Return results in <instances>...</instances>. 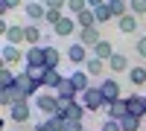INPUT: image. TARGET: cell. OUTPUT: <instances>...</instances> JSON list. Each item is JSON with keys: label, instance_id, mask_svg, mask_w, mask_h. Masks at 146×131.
Returning a JSON list of instances; mask_svg holds the SVG:
<instances>
[{"label": "cell", "instance_id": "obj_12", "mask_svg": "<svg viewBox=\"0 0 146 131\" xmlns=\"http://www.w3.org/2000/svg\"><path fill=\"white\" fill-rule=\"evenodd\" d=\"M70 79H73V88H76V93L82 96L85 90H91L94 85H91V76H88V70H73L70 73Z\"/></svg>", "mask_w": 146, "mask_h": 131}, {"label": "cell", "instance_id": "obj_20", "mask_svg": "<svg viewBox=\"0 0 146 131\" xmlns=\"http://www.w3.org/2000/svg\"><path fill=\"white\" fill-rule=\"evenodd\" d=\"M76 26H79V29H94V26H100V23H96L94 9H85L82 15H76Z\"/></svg>", "mask_w": 146, "mask_h": 131}, {"label": "cell", "instance_id": "obj_22", "mask_svg": "<svg viewBox=\"0 0 146 131\" xmlns=\"http://www.w3.org/2000/svg\"><path fill=\"white\" fill-rule=\"evenodd\" d=\"M105 67H108V61H102V58H96V55H91V58H88V64H85L88 76H102V73H105Z\"/></svg>", "mask_w": 146, "mask_h": 131}, {"label": "cell", "instance_id": "obj_33", "mask_svg": "<svg viewBox=\"0 0 146 131\" xmlns=\"http://www.w3.org/2000/svg\"><path fill=\"white\" fill-rule=\"evenodd\" d=\"M62 18H64V12H62V9H47V18H44V20L50 23V26H56Z\"/></svg>", "mask_w": 146, "mask_h": 131}, {"label": "cell", "instance_id": "obj_1", "mask_svg": "<svg viewBox=\"0 0 146 131\" xmlns=\"http://www.w3.org/2000/svg\"><path fill=\"white\" fill-rule=\"evenodd\" d=\"M79 102L85 105V111H105L108 108V99H105V93L100 90V85H94L91 90H85Z\"/></svg>", "mask_w": 146, "mask_h": 131}, {"label": "cell", "instance_id": "obj_14", "mask_svg": "<svg viewBox=\"0 0 146 131\" xmlns=\"http://www.w3.org/2000/svg\"><path fill=\"white\" fill-rule=\"evenodd\" d=\"M3 38H6V44H23L27 41V26H15V23H9V29L3 32Z\"/></svg>", "mask_w": 146, "mask_h": 131}, {"label": "cell", "instance_id": "obj_11", "mask_svg": "<svg viewBox=\"0 0 146 131\" xmlns=\"http://www.w3.org/2000/svg\"><path fill=\"white\" fill-rule=\"evenodd\" d=\"M23 12H27V20H29V23H38V20L47 18V6L38 3V0H29V3L23 6Z\"/></svg>", "mask_w": 146, "mask_h": 131}, {"label": "cell", "instance_id": "obj_16", "mask_svg": "<svg viewBox=\"0 0 146 131\" xmlns=\"http://www.w3.org/2000/svg\"><path fill=\"white\" fill-rule=\"evenodd\" d=\"M108 70H111V73H126V70H131L129 67V55L126 53H114L108 58Z\"/></svg>", "mask_w": 146, "mask_h": 131}, {"label": "cell", "instance_id": "obj_40", "mask_svg": "<svg viewBox=\"0 0 146 131\" xmlns=\"http://www.w3.org/2000/svg\"><path fill=\"white\" fill-rule=\"evenodd\" d=\"M123 3H129V0H123Z\"/></svg>", "mask_w": 146, "mask_h": 131}, {"label": "cell", "instance_id": "obj_17", "mask_svg": "<svg viewBox=\"0 0 146 131\" xmlns=\"http://www.w3.org/2000/svg\"><path fill=\"white\" fill-rule=\"evenodd\" d=\"M129 111H126V99H117V102H111V105H108V108H105V117H108V120H123V117H126Z\"/></svg>", "mask_w": 146, "mask_h": 131}, {"label": "cell", "instance_id": "obj_27", "mask_svg": "<svg viewBox=\"0 0 146 131\" xmlns=\"http://www.w3.org/2000/svg\"><path fill=\"white\" fill-rule=\"evenodd\" d=\"M129 82H131L135 88H143V85H146V67H131V70H129Z\"/></svg>", "mask_w": 146, "mask_h": 131}, {"label": "cell", "instance_id": "obj_15", "mask_svg": "<svg viewBox=\"0 0 146 131\" xmlns=\"http://www.w3.org/2000/svg\"><path fill=\"white\" fill-rule=\"evenodd\" d=\"M21 58H23V53L18 50V47L3 41V50H0V61H3V64H15V61H21Z\"/></svg>", "mask_w": 146, "mask_h": 131}, {"label": "cell", "instance_id": "obj_30", "mask_svg": "<svg viewBox=\"0 0 146 131\" xmlns=\"http://www.w3.org/2000/svg\"><path fill=\"white\" fill-rule=\"evenodd\" d=\"M140 122L143 120H137V117H123V120H120V125H123V131H140Z\"/></svg>", "mask_w": 146, "mask_h": 131}, {"label": "cell", "instance_id": "obj_36", "mask_svg": "<svg viewBox=\"0 0 146 131\" xmlns=\"http://www.w3.org/2000/svg\"><path fill=\"white\" fill-rule=\"evenodd\" d=\"M41 3H44L47 9H62V12L67 9V0H41Z\"/></svg>", "mask_w": 146, "mask_h": 131}, {"label": "cell", "instance_id": "obj_10", "mask_svg": "<svg viewBox=\"0 0 146 131\" xmlns=\"http://www.w3.org/2000/svg\"><path fill=\"white\" fill-rule=\"evenodd\" d=\"M137 29H140V18H137V15H131V12H129L126 18H120V20H117V32H120V35H135Z\"/></svg>", "mask_w": 146, "mask_h": 131}, {"label": "cell", "instance_id": "obj_35", "mask_svg": "<svg viewBox=\"0 0 146 131\" xmlns=\"http://www.w3.org/2000/svg\"><path fill=\"white\" fill-rule=\"evenodd\" d=\"M135 53H137L140 58H146V35H140V38L135 41Z\"/></svg>", "mask_w": 146, "mask_h": 131}, {"label": "cell", "instance_id": "obj_18", "mask_svg": "<svg viewBox=\"0 0 146 131\" xmlns=\"http://www.w3.org/2000/svg\"><path fill=\"white\" fill-rule=\"evenodd\" d=\"M56 96H58V99H76V96H79L76 88H73V79H70V76H64V82L56 88Z\"/></svg>", "mask_w": 146, "mask_h": 131}, {"label": "cell", "instance_id": "obj_9", "mask_svg": "<svg viewBox=\"0 0 146 131\" xmlns=\"http://www.w3.org/2000/svg\"><path fill=\"white\" fill-rule=\"evenodd\" d=\"M76 29H79V26H76V18H73V15H64V18L53 26V32L58 35V38H70V35L76 32Z\"/></svg>", "mask_w": 146, "mask_h": 131}, {"label": "cell", "instance_id": "obj_42", "mask_svg": "<svg viewBox=\"0 0 146 131\" xmlns=\"http://www.w3.org/2000/svg\"><path fill=\"white\" fill-rule=\"evenodd\" d=\"M143 99H146V96H143Z\"/></svg>", "mask_w": 146, "mask_h": 131}, {"label": "cell", "instance_id": "obj_5", "mask_svg": "<svg viewBox=\"0 0 146 131\" xmlns=\"http://www.w3.org/2000/svg\"><path fill=\"white\" fill-rule=\"evenodd\" d=\"M35 108H38L41 114H47V117H53V114H58V96H56V93L35 96Z\"/></svg>", "mask_w": 146, "mask_h": 131}, {"label": "cell", "instance_id": "obj_25", "mask_svg": "<svg viewBox=\"0 0 146 131\" xmlns=\"http://www.w3.org/2000/svg\"><path fill=\"white\" fill-rule=\"evenodd\" d=\"M41 41H44V35L38 29V23H29V26H27V44L29 47H41Z\"/></svg>", "mask_w": 146, "mask_h": 131}, {"label": "cell", "instance_id": "obj_21", "mask_svg": "<svg viewBox=\"0 0 146 131\" xmlns=\"http://www.w3.org/2000/svg\"><path fill=\"white\" fill-rule=\"evenodd\" d=\"M91 53H94L96 58H102V61H108V58L114 55V47H111V41H108V38H102V41L96 44V47H94Z\"/></svg>", "mask_w": 146, "mask_h": 131}, {"label": "cell", "instance_id": "obj_8", "mask_svg": "<svg viewBox=\"0 0 146 131\" xmlns=\"http://www.w3.org/2000/svg\"><path fill=\"white\" fill-rule=\"evenodd\" d=\"M67 58H70V64L76 67V64H88V47H82L79 41H73L70 47H67Z\"/></svg>", "mask_w": 146, "mask_h": 131}, {"label": "cell", "instance_id": "obj_3", "mask_svg": "<svg viewBox=\"0 0 146 131\" xmlns=\"http://www.w3.org/2000/svg\"><path fill=\"white\" fill-rule=\"evenodd\" d=\"M100 90L105 93L108 105H111V102H117V99H123V90H120V82H117L114 76H105V79H100Z\"/></svg>", "mask_w": 146, "mask_h": 131}, {"label": "cell", "instance_id": "obj_28", "mask_svg": "<svg viewBox=\"0 0 146 131\" xmlns=\"http://www.w3.org/2000/svg\"><path fill=\"white\" fill-rule=\"evenodd\" d=\"M47 125H50L53 131H67V120H64V117L62 114H53V117H47V120H44Z\"/></svg>", "mask_w": 146, "mask_h": 131}, {"label": "cell", "instance_id": "obj_38", "mask_svg": "<svg viewBox=\"0 0 146 131\" xmlns=\"http://www.w3.org/2000/svg\"><path fill=\"white\" fill-rule=\"evenodd\" d=\"M108 0H88V9H100V6H105Z\"/></svg>", "mask_w": 146, "mask_h": 131}, {"label": "cell", "instance_id": "obj_19", "mask_svg": "<svg viewBox=\"0 0 146 131\" xmlns=\"http://www.w3.org/2000/svg\"><path fill=\"white\" fill-rule=\"evenodd\" d=\"M64 82V73L58 70H44V88H50V93H56V88Z\"/></svg>", "mask_w": 146, "mask_h": 131}, {"label": "cell", "instance_id": "obj_7", "mask_svg": "<svg viewBox=\"0 0 146 131\" xmlns=\"http://www.w3.org/2000/svg\"><path fill=\"white\" fill-rule=\"evenodd\" d=\"M41 85H44L41 79H32V76H27V73H21V76H18V88L23 90V96H27V99H32L35 93H38Z\"/></svg>", "mask_w": 146, "mask_h": 131}, {"label": "cell", "instance_id": "obj_41", "mask_svg": "<svg viewBox=\"0 0 146 131\" xmlns=\"http://www.w3.org/2000/svg\"><path fill=\"white\" fill-rule=\"evenodd\" d=\"M82 131H88V128H82Z\"/></svg>", "mask_w": 146, "mask_h": 131}, {"label": "cell", "instance_id": "obj_39", "mask_svg": "<svg viewBox=\"0 0 146 131\" xmlns=\"http://www.w3.org/2000/svg\"><path fill=\"white\" fill-rule=\"evenodd\" d=\"M32 131H53V128L47 125V122H35V125H32Z\"/></svg>", "mask_w": 146, "mask_h": 131}, {"label": "cell", "instance_id": "obj_37", "mask_svg": "<svg viewBox=\"0 0 146 131\" xmlns=\"http://www.w3.org/2000/svg\"><path fill=\"white\" fill-rule=\"evenodd\" d=\"M100 131H123V125H120V122H117V120H105V122H102V128H100Z\"/></svg>", "mask_w": 146, "mask_h": 131}, {"label": "cell", "instance_id": "obj_31", "mask_svg": "<svg viewBox=\"0 0 146 131\" xmlns=\"http://www.w3.org/2000/svg\"><path fill=\"white\" fill-rule=\"evenodd\" d=\"M85 9H88V0H67V12H70L73 18H76V15H82Z\"/></svg>", "mask_w": 146, "mask_h": 131}, {"label": "cell", "instance_id": "obj_23", "mask_svg": "<svg viewBox=\"0 0 146 131\" xmlns=\"http://www.w3.org/2000/svg\"><path fill=\"white\" fill-rule=\"evenodd\" d=\"M12 85H18V73H12L9 64L0 61V88H12Z\"/></svg>", "mask_w": 146, "mask_h": 131}, {"label": "cell", "instance_id": "obj_2", "mask_svg": "<svg viewBox=\"0 0 146 131\" xmlns=\"http://www.w3.org/2000/svg\"><path fill=\"white\" fill-rule=\"evenodd\" d=\"M23 64L29 70H47V50H44V44L41 47H29V50L23 53Z\"/></svg>", "mask_w": 146, "mask_h": 131}, {"label": "cell", "instance_id": "obj_26", "mask_svg": "<svg viewBox=\"0 0 146 131\" xmlns=\"http://www.w3.org/2000/svg\"><path fill=\"white\" fill-rule=\"evenodd\" d=\"M108 9H111L114 20H120V18L129 15V3H123V0H108Z\"/></svg>", "mask_w": 146, "mask_h": 131}, {"label": "cell", "instance_id": "obj_4", "mask_svg": "<svg viewBox=\"0 0 146 131\" xmlns=\"http://www.w3.org/2000/svg\"><path fill=\"white\" fill-rule=\"evenodd\" d=\"M126 111H129V117L146 120V99L140 96V93H131V96H126Z\"/></svg>", "mask_w": 146, "mask_h": 131}, {"label": "cell", "instance_id": "obj_34", "mask_svg": "<svg viewBox=\"0 0 146 131\" xmlns=\"http://www.w3.org/2000/svg\"><path fill=\"white\" fill-rule=\"evenodd\" d=\"M18 6H21V0H0V15H6V12L18 9Z\"/></svg>", "mask_w": 146, "mask_h": 131}, {"label": "cell", "instance_id": "obj_6", "mask_svg": "<svg viewBox=\"0 0 146 131\" xmlns=\"http://www.w3.org/2000/svg\"><path fill=\"white\" fill-rule=\"evenodd\" d=\"M32 117V105L29 102H18L9 108V122H29Z\"/></svg>", "mask_w": 146, "mask_h": 131}, {"label": "cell", "instance_id": "obj_13", "mask_svg": "<svg viewBox=\"0 0 146 131\" xmlns=\"http://www.w3.org/2000/svg\"><path fill=\"white\" fill-rule=\"evenodd\" d=\"M82 47H88V50H94L96 44H100V26H94V29H79V38H76Z\"/></svg>", "mask_w": 146, "mask_h": 131}, {"label": "cell", "instance_id": "obj_29", "mask_svg": "<svg viewBox=\"0 0 146 131\" xmlns=\"http://www.w3.org/2000/svg\"><path fill=\"white\" fill-rule=\"evenodd\" d=\"M94 15H96V23H108V20H114V15H111V9H108V3L105 6H100V9H94Z\"/></svg>", "mask_w": 146, "mask_h": 131}, {"label": "cell", "instance_id": "obj_32", "mask_svg": "<svg viewBox=\"0 0 146 131\" xmlns=\"http://www.w3.org/2000/svg\"><path fill=\"white\" fill-rule=\"evenodd\" d=\"M129 12L137 18H146V0H129Z\"/></svg>", "mask_w": 146, "mask_h": 131}, {"label": "cell", "instance_id": "obj_24", "mask_svg": "<svg viewBox=\"0 0 146 131\" xmlns=\"http://www.w3.org/2000/svg\"><path fill=\"white\" fill-rule=\"evenodd\" d=\"M44 50H47V70H58V61H62V53H58L53 44H44Z\"/></svg>", "mask_w": 146, "mask_h": 131}]
</instances>
